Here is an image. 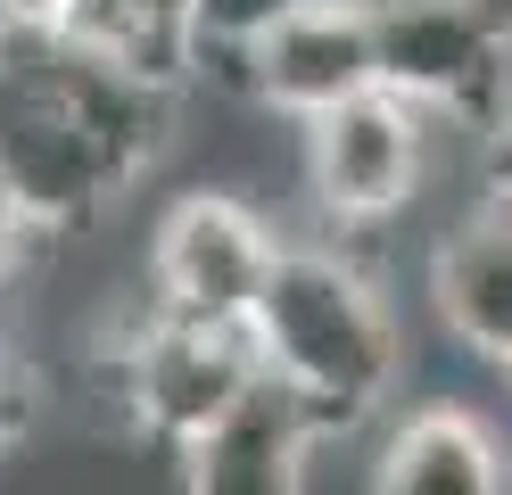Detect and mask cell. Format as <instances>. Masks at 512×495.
<instances>
[{
  "label": "cell",
  "mask_w": 512,
  "mask_h": 495,
  "mask_svg": "<svg viewBox=\"0 0 512 495\" xmlns=\"http://www.w3.org/2000/svg\"><path fill=\"white\" fill-rule=\"evenodd\" d=\"M182 91L149 83L67 25L0 17V198L34 240H75L174 149Z\"/></svg>",
  "instance_id": "cell-1"
},
{
  "label": "cell",
  "mask_w": 512,
  "mask_h": 495,
  "mask_svg": "<svg viewBox=\"0 0 512 495\" xmlns=\"http://www.w3.org/2000/svg\"><path fill=\"white\" fill-rule=\"evenodd\" d=\"M248 339L273 380H290L323 413L331 438L380 421L405 380V330L347 248H281L273 281L248 306Z\"/></svg>",
  "instance_id": "cell-2"
},
{
  "label": "cell",
  "mask_w": 512,
  "mask_h": 495,
  "mask_svg": "<svg viewBox=\"0 0 512 495\" xmlns=\"http://www.w3.org/2000/svg\"><path fill=\"white\" fill-rule=\"evenodd\" d=\"M380 83L479 132L512 99V0H372Z\"/></svg>",
  "instance_id": "cell-3"
},
{
  "label": "cell",
  "mask_w": 512,
  "mask_h": 495,
  "mask_svg": "<svg viewBox=\"0 0 512 495\" xmlns=\"http://www.w3.org/2000/svg\"><path fill=\"white\" fill-rule=\"evenodd\" d=\"M256 372H265V355H256L248 322H199V314L149 306V322L124 330V347L108 363V396L149 446L182 454Z\"/></svg>",
  "instance_id": "cell-4"
},
{
  "label": "cell",
  "mask_w": 512,
  "mask_h": 495,
  "mask_svg": "<svg viewBox=\"0 0 512 495\" xmlns=\"http://www.w3.org/2000/svg\"><path fill=\"white\" fill-rule=\"evenodd\" d=\"M306 190L339 231H364V223H397L413 198L430 190V141H438V116L413 108L405 91L372 83L339 108L306 116Z\"/></svg>",
  "instance_id": "cell-5"
},
{
  "label": "cell",
  "mask_w": 512,
  "mask_h": 495,
  "mask_svg": "<svg viewBox=\"0 0 512 495\" xmlns=\"http://www.w3.org/2000/svg\"><path fill=\"white\" fill-rule=\"evenodd\" d=\"M273 223L232 190H182L149 231V297L166 314L248 322L256 289L273 281Z\"/></svg>",
  "instance_id": "cell-6"
},
{
  "label": "cell",
  "mask_w": 512,
  "mask_h": 495,
  "mask_svg": "<svg viewBox=\"0 0 512 495\" xmlns=\"http://www.w3.org/2000/svg\"><path fill=\"white\" fill-rule=\"evenodd\" d=\"M240 99H256L265 116H323L339 99H356L380 83V42H372V0H298L290 17H273L240 50L232 75Z\"/></svg>",
  "instance_id": "cell-7"
},
{
  "label": "cell",
  "mask_w": 512,
  "mask_h": 495,
  "mask_svg": "<svg viewBox=\"0 0 512 495\" xmlns=\"http://www.w3.org/2000/svg\"><path fill=\"white\" fill-rule=\"evenodd\" d=\"M323 446H331L323 413H314L290 380L256 372L174 462H182V479L207 487V495H290V487L314 479L306 462L323 454Z\"/></svg>",
  "instance_id": "cell-8"
},
{
  "label": "cell",
  "mask_w": 512,
  "mask_h": 495,
  "mask_svg": "<svg viewBox=\"0 0 512 495\" xmlns=\"http://www.w3.org/2000/svg\"><path fill=\"white\" fill-rule=\"evenodd\" d=\"M430 314L479 363H512V198L479 190L430 248Z\"/></svg>",
  "instance_id": "cell-9"
},
{
  "label": "cell",
  "mask_w": 512,
  "mask_h": 495,
  "mask_svg": "<svg viewBox=\"0 0 512 495\" xmlns=\"http://www.w3.org/2000/svg\"><path fill=\"white\" fill-rule=\"evenodd\" d=\"M504 479L512 471H504L496 429L463 405H413L405 421H389L380 471H372V487L389 495H496Z\"/></svg>",
  "instance_id": "cell-10"
},
{
  "label": "cell",
  "mask_w": 512,
  "mask_h": 495,
  "mask_svg": "<svg viewBox=\"0 0 512 495\" xmlns=\"http://www.w3.org/2000/svg\"><path fill=\"white\" fill-rule=\"evenodd\" d=\"M67 33H83L91 50H108L116 66H133V75H149V83H174V91L199 83L190 0H75Z\"/></svg>",
  "instance_id": "cell-11"
},
{
  "label": "cell",
  "mask_w": 512,
  "mask_h": 495,
  "mask_svg": "<svg viewBox=\"0 0 512 495\" xmlns=\"http://www.w3.org/2000/svg\"><path fill=\"white\" fill-rule=\"evenodd\" d=\"M298 0H190V33H199V75H232L240 50L265 33L273 17H290Z\"/></svg>",
  "instance_id": "cell-12"
},
{
  "label": "cell",
  "mask_w": 512,
  "mask_h": 495,
  "mask_svg": "<svg viewBox=\"0 0 512 495\" xmlns=\"http://www.w3.org/2000/svg\"><path fill=\"white\" fill-rule=\"evenodd\" d=\"M479 190H488V198H512V99L479 124Z\"/></svg>",
  "instance_id": "cell-13"
},
{
  "label": "cell",
  "mask_w": 512,
  "mask_h": 495,
  "mask_svg": "<svg viewBox=\"0 0 512 495\" xmlns=\"http://www.w3.org/2000/svg\"><path fill=\"white\" fill-rule=\"evenodd\" d=\"M25 429H34V380H25L17 363L0 355V454H9V446L25 438Z\"/></svg>",
  "instance_id": "cell-14"
},
{
  "label": "cell",
  "mask_w": 512,
  "mask_h": 495,
  "mask_svg": "<svg viewBox=\"0 0 512 495\" xmlns=\"http://www.w3.org/2000/svg\"><path fill=\"white\" fill-rule=\"evenodd\" d=\"M67 9H75V0H0L9 25H67Z\"/></svg>",
  "instance_id": "cell-15"
},
{
  "label": "cell",
  "mask_w": 512,
  "mask_h": 495,
  "mask_svg": "<svg viewBox=\"0 0 512 495\" xmlns=\"http://www.w3.org/2000/svg\"><path fill=\"white\" fill-rule=\"evenodd\" d=\"M504 380H512V363H504Z\"/></svg>",
  "instance_id": "cell-16"
}]
</instances>
